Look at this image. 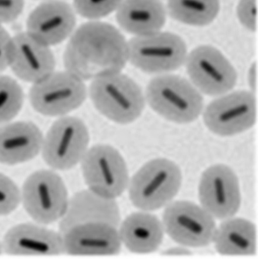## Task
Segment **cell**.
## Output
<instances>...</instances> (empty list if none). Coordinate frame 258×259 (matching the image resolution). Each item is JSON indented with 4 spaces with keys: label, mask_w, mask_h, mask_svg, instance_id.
Segmentation results:
<instances>
[{
    "label": "cell",
    "mask_w": 258,
    "mask_h": 259,
    "mask_svg": "<svg viewBox=\"0 0 258 259\" xmlns=\"http://www.w3.org/2000/svg\"><path fill=\"white\" fill-rule=\"evenodd\" d=\"M116 20L126 32L137 36L160 32L167 20V9L160 0H123Z\"/></svg>",
    "instance_id": "20"
},
{
    "label": "cell",
    "mask_w": 258,
    "mask_h": 259,
    "mask_svg": "<svg viewBox=\"0 0 258 259\" xmlns=\"http://www.w3.org/2000/svg\"><path fill=\"white\" fill-rule=\"evenodd\" d=\"M163 226L177 243L191 247L208 246L213 241L216 226L214 218L191 202L170 203L163 215Z\"/></svg>",
    "instance_id": "10"
},
{
    "label": "cell",
    "mask_w": 258,
    "mask_h": 259,
    "mask_svg": "<svg viewBox=\"0 0 258 259\" xmlns=\"http://www.w3.org/2000/svg\"><path fill=\"white\" fill-rule=\"evenodd\" d=\"M123 0H74L75 11L84 18L97 20L118 9Z\"/></svg>",
    "instance_id": "25"
},
{
    "label": "cell",
    "mask_w": 258,
    "mask_h": 259,
    "mask_svg": "<svg viewBox=\"0 0 258 259\" xmlns=\"http://www.w3.org/2000/svg\"><path fill=\"white\" fill-rule=\"evenodd\" d=\"M21 202L34 222L48 225L61 220L66 212L67 189L60 176L54 171H36L24 183Z\"/></svg>",
    "instance_id": "5"
},
{
    "label": "cell",
    "mask_w": 258,
    "mask_h": 259,
    "mask_svg": "<svg viewBox=\"0 0 258 259\" xmlns=\"http://www.w3.org/2000/svg\"><path fill=\"white\" fill-rule=\"evenodd\" d=\"M43 137L29 122L5 123L0 127V163L15 165L35 158L42 150Z\"/></svg>",
    "instance_id": "19"
},
{
    "label": "cell",
    "mask_w": 258,
    "mask_h": 259,
    "mask_svg": "<svg viewBox=\"0 0 258 259\" xmlns=\"http://www.w3.org/2000/svg\"><path fill=\"white\" fill-rule=\"evenodd\" d=\"M56 62L50 47L23 32L12 37L9 67L17 77L36 82L54 72Z\"/></svg>",
    "instance_id": "15"
},
{
    "label": "cell",
    "mask_w": 258,
    "mask_h": 259,
    "mask_svg": "<svg viewBox=\"0 0 258 259\" xmlns=\"http://www.w3.org/2000/svg\"><path fill=\"white\" fill-rule=\"evenodd\" d=\"M12 37L0 24V71L6 70L9 67L10 51Z\"/></svg>",
    "instance_id": "29"
},
{
    "label": "cell",
    "mask_w": 258,
    "mask_h": 259,
    "mask_svg": "<svg viewBox=\"0 0 258 259\" xmlns=\"http://www.w3.org/2000/svg\"><path fill=\"white\" fill-rule=\"evenodd\" d=\"M89 94L99 113L120 124L135 121L145 105V99L139 86L121 72L93 79Z\"/></svg>",
    "instance_id": "3"
},
{
    "label": "cell",
    "mask_w": 258,
    "mask_h": 259,
    "mask_svg": "<svg viewBox=\"0 0 258 259\" xmlns=\"http://www.w3.org/2000/svg\"><path fill=\"white\" fill-rule=\"evenodd\" d=\"M190 252L186 248H173L167 251L166 254L169 255H190Z\"/></svg>",
    "instance_id": "31"
},
{
    "label": "cell",
    "mask_w": 258,
    "mask_h": 259,
    "mask_svg": "<svg viewBox=\"0 0 258 259\" xmlns=\"http://www.w3.org/2000/svg\"><path fill=\"white\" fill-rule=\"evenodd\" d=\"M23 102V90L17 82L8 76H0V125L15 118Z\"/></svg>",
    "instance_id": "24"
},
{
    "label": "cell",
    "mask_w": 258,
    "mask_h": 259,
    "mask_svg": "<svg viewBox=\"0 0 258 259\" xmlns=\"http://www.w3.org/2000/svg\"><path fill=\"white\" fill-rule=\"evenodd\" d=\"M21 202V191L18 186L0 172V216L9 215Z\"/></svg>",
    "instance_id": "26"
},
{
    "label": "cell",
    "mask_w": 258,
    "mask_h": 259,
    "mask_svg": "<svg viewBox=\"0 0 258 259\" xmlns=\"http://www.w3.org/2000/svg\"><path fill=\"white\" fill-rule=\"evenodd\" d=\"M120 219L115 199L105 198L89 189L83 190L69 199L66 212L61 219L59 233L88 223H104L118 229Z\"/></svg>",
    "instance_id": "17"
},
{
    "label": "cell",
    "mask_w": 258,
    "mask_h": 259,
    "mask_svg": "<svg viewBox=\"0 0 258 259\" xmlns=\"http://www.w3.org/2000/svg\"><path fill=\"white\" fill-rule=\"evenodd\" d=\"M126 247L138 254L152 253L163 241L164 228L156 216L145 212L134 213L124 221L119 231Z\"/></svg>",
    "instance_id": "21"
},
{
    "label": "cell",
    "mask_w": 258,
    "mask_h": 259,
    "mask_svg": "<svg viewBox=\"0 0 258 259\" xmlns=\"http://www.w3.org/2000/svg\"><path fill=\"white\" fill-rule=\"evenodd\" d=\"M182 176L178 165L165 158H157L144 164L129 182L130 201L146 211L163 208L180 190Z\"/></svg>",
    "instance_id": "4"
},
{
    "label": "cell",
    "mask_w": 258,
    "mask_h": 259,
    "mask_svg": "<svg viewBox=\"0 0 258 259\" xmlns=\"http://www.w3.org/2000/svg\"><path fill=\"white\" fill-rule=\"evenodd\" d=\"M2 246L3 253L14 256H56L64 253L59 233L29 223L10 229Z\"/></svg>",
    "instance_id": "18"
},
{
    "label": "cell",
    "mask_w": 258,
    "mask_h": 259,
    "mask_svg": "<svg viewBox=\"0 0 258 259\" xmlns=\"http://www.w3.org/2000/svg\"><path fill=\"white\" fill-rule=\"evenodd\" d=\"M25 0H0V24L15 21L21 15Z\"/></svg>",
    "instance_id": "28"
},
{
    "label": "cell",
    "mask_w": 258,
    "mask_h": 259,
    "mask_svg": "<svg viewBox=\"0 0 258 259\" xmlns=\"http://www.w3.org/2000/svg\"><path fill=\"white\" fill-rule=\"evenodd\" d=\"M256 67L255 64H254L252 67H250L249 73V82L253 91L256 87Z\"/></svg>",
    "instance_id": "30"
},
{
    "label": "cell",
    "mask_w": 258,
    "mask_h": 259,
    "mask_svg": "<svg viewBox=\"0 0 258 259\" xmlns=\"http://www.w3.org/2000/svg\"><path fill=\"white\" fill-rule=\"evenodd\" d=\"M213 241L222 255H252L256 251V228L246 220L230 218L216 229Z\"/></svg>",
    "instance_id": "22"
},
{
    "label": "cell",
    "mask_w": 258,
    "mask_h": 259,
    "mask_svg": "<svg viewBox=\"0 0 258 259\" xmlns=\"http://www.w3.org/2000/svg\"><path fill=\"white\" fill-rule=\"evenodd\" d=\"M146 99L154 112L170 121H194L203 108L198 90L186 79L175 75H158L147 84Z\"/></svg>",
    "instance_id": "2"
},
{
    "label": "cell",
    "mask_w": 258,
    "mask_h": 259,
    "mask_svg": "<svg viewBox=\"0 0 258 259\" xmlns=\"http://www.w3.org/2000/svg\"><path fill=\"white\" fill-rule=\"evenodd\" d=\"M199 198L202 208L215 219L226 220L235 215L241 203L235 172L223 164L208 168L199 182Z\"/></svg>",
    "instance_id": "13"
},
{
    "label": "cell",
    "mask_w": 258,
    "mask_h": 259,
    "mask_svg": "<svg viewBox=\"0 0 258 259\" xmlns=\"http://www.w3.org/2000/svg\"><path fill=\"white\" fill-rule=\"evenodd\" d=\"M257 0H240L237 5V18L245 28L255 32L257 26Z\"/></svg>",
    "instance_id": "27"
},
{
    "label": "cell",
    "mask_w": 258,
    "mask_h": 259,
    "mask_svg": "<svg viewBox=\"0 0 258 259\" xmlns=\"http://www.w3.org/2000/svg\"><path fill=\"white\" fill-rule=\"evenodd\" d=\"M81 165L88 189L98 195L116 199L129 186L126 162L119 152L109 145L98 144L88 150Z\"/></svg>",
    "instance_id": "7"
},
{
    "label": "cell",
    "mask_w": 258,
    "mask_h": 259,
    "mask_svg": "<svg viewBox=\"0 0 258 259\" xmlns=\"http://www.w3.org/2000/svg\"><path fill=\"white\" fill-rule=\"evenodd\" d=\"M205 125L220 136H231L250 128L256 119L255 96L240 91L220 97L204 110Z\"/></svg>",
    "instance_id": "12"
},
{
    "label": "cell",
    "mask_w": 258,
    "mask_h": 259,
    "mask_svg": "<svg viewBox=\"0 0 258 259\" xmlns=\"http://www.w3.org/2000/svg\"><path fill=\"white\" fill-rule=\"evenodd\" d=\"M61 236L64 253L71 255L108 256L118 254L121 250L118 229L109 224H81Z\"/></svg>",
    "instance_id": "16"
},
{
    "label": "cell",
    "mask_w": 258,
    "mask_h": 259,
    "mask_svg": "<svg viewBox=\"0 0 258 259\" xmlns=\"http://www.w3.org/2000/svg\"><path fill=\"white\" fill-rule=\"evenodd\" d=\"M192 84L198 91L212 96H222L235 87V68L216 48L202 46L187 55L185 63Z\"/></svg>",
    "instance_id": "11"
},
{
    "label": "cell",
    "mask_w": 258,
    "mask_h": 259,
    "mask_svg": "<svg viewBox=\"0 0 258 259\" xmlns=\"http://www.w3.org/2000/svg\"><path fill=\"white\" fill-rule=\"evenodd\" d=\"M89 142L88 130L82 120L74 116L61 117L43 138V159L55 170H69L81 162Z\"/></svg>",
    "instance_id": "8"
},
{
    "label": "cell",
    "mask_w": 258,
    "mask_h": 259,
    "mask_svg": "<svg viewBox=\"0 0 258 259\" xmlns=\"http://www.w3.org/2000/svg\"><path fill=\"white\" fill-rule=\"evenodd\" d=\"M128 61V46L110 24L94 20L72 33L64 55L67 71L85 79L121 72Z\"/></svg>",
    "instance_id": "1"
},
{
    "label": "cell",
    "mask_w": 258,
    "mask_h": 259,
    "mask_svg": "<svg viewBox=\"0 0 258 259\" xmlns=\"http://www.w3.org/2000/svg\"><path fill=\"white\" fill-rule=\"evenodd\" d=\"M3 253L2 243L0 242V255H2Z\"/></svg>",
    "instance_id": "32"
},
{
    "label": "cell",
    "mask_w": 258,
    "mask_h": 259,
    "mask_svg": "<svg viewBox=\"0 0 258 259\" xmlns=\"http://www.w3.org/2000/svg\"><path fill=\"white\" fill-rule=\"evenodd\" d=\"M82 79L66 71L54 72L31 88L29 99L33 108L42 115H66L82 105L87 98Z\"/></svg>",
    "instance_id": "9"
},
{
    "label": "cell",
    "mask_w": 258,
    "mask_h": 259,
    "mask_svg": "<svg viewBox=\"0 0 258 259\" xmlns=\"http://www.w3.org/2000/svg\"><path fill=\"white\" fill-rule=\"evenodd\" d=\"M128 61L147 73L177 70L185 63L187 48L177 34L158 32L134 37L127 42Z\"/></svg>",
    "instance_id": "6"
},
{
    "label": "cell",
    "mask_w": 258,
    "mask_h": 259,
    "mask_svg": "<svg viewBox=\"0 0 258 259\" xmlns=\"http://www.w3.org/2000/svg\"><path fill=\"white\" fill-rule=\"evenodd\" d=\"M167 10L175 20L188 25H209L218 16L219 0H168Z\"/></svg>",
    "instance_id": "23"
},
{
    "label": "cell",
    "mask_w": 258,
    "mask_h": 259,
    "mask_svg": "<svg viewBox=\"0 0 258 259\" xmlns=\"http://www.w3.org/2000/svg\"><path fill=\"white\" fill-rule=\"evenodd\" d=\"M73 9L61 0H47L34 9L27 20V33L47 46L63 42L76 25Z\"/></svg>",
    "instance_id": "14"
}]
</instances>
